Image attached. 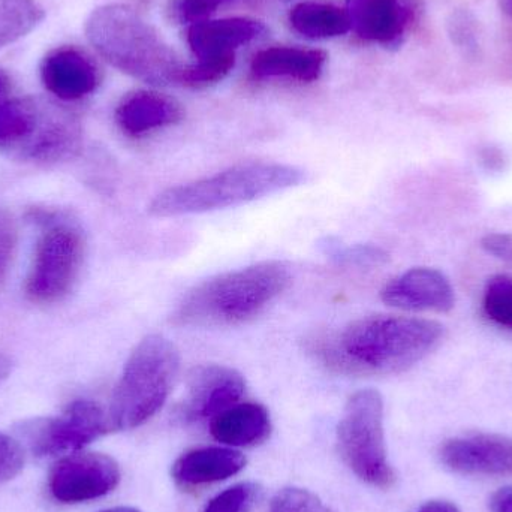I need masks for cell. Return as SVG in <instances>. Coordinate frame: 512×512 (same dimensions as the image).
Returning <instances> with one entry per match:
<instances>
[{
	"instance_id": "6da1fadb",
	"label": "cell",
	"mask_w": 512,
	"mask_h": 512,
	"mask_svg": "<svg viewBox=\"0 0 512 512\" xmlns=\"http://www.w3.org/2000/svg\"><path fill=\"white\" fill-rule=\"evenodd\" d=\"M444 331L433 319L373 315L324 337L315 352L325 366L346 375H396L432 354Z\"/></svg>"
},
{
	"instance_id": "7a4b0ae2",
	"label": "cell",
	"mask_w": 512,
	"mask_h": 512,
	"mask_svg": "<svg viewBox=\"0 0 512 512\" xmlns=\"http://www.w3.org/2000/svg\"><path fill=\"white\" fill-rule=\"evenodd\" d=\"M285 262L264 261L219 274L192 288L173 313L182 327H231L256 318L291 283Z\"/></svg>"
},
{
	"instance_id": "3957f363",
	"label": "cell",
	"mask_w": 512,
	"mask_h": 512,
	"mask_svg": "<svg viewBox=\"0 0 512 512\" xmlns=\"http://www.w3.org/2000/svg\"><path fill=\"white\" fill-rule=\"evenodd\" d=\"M86 36L99 56L123 74L152 86H179V57L131 6L110 3L93 9Z\"/></svg>"
},
{
	"instance_id": "277c9868",
	"label": "cell",
	"mask_w": 512,
	"mask_h": 512,
	"mask_svg": "<svg viewBox=\"0 0 512 512\" xmlns=\"http://www.w3.org/2000/svg\"><path fill=\"white\" fill-rule=\"evenodd\" d=\"M306 174L292 165L248 162L156 195L149 213L156 218L201 215L256 200L300 186Z\"/></svg>"
},
{
	"instance_id": "5b68a950",
	"label": "cell",
	"mask_w": 512,
	"mask_h": 512,
	"mask_svg": "<svg viewBox=\"0 0 512 512\" xmlns=\"http://www.w3.org/2000/svg\"><path fill=\"white\" fill-rule=\"evenodd\" d=\"M180 351L167 337L150 334L129 355L111 399V432L137 429L167 402L180 372Z\"/></svg>"
},
{
	"instance_id": "8992f818",
	"label": "cell",
	"mask_w": 512,
	"mask_h": 512,
	"mask_svg": "<svg viewBox=\"0 0 512 512\" xmlns=\"http://www.w3.org/2000/svg\"><path fill=\"white\" fill-rule=\"evenodd\" d=\"M337 444L348 468L369 486L388 490L396 472L388 462L384 433V399L372 388L349 397L337 427Z\"/></svg>"
},
{
	"instance_id": "52a82bcc",
	"label": "cell",
	"mask_w": 512,
	"mask_h": 512,
	"mask_svg": "<svg viewBox=\"0 0 512 512\" xmlns=\"http://www.w3.org/2000/svg\"><path fill=\"white\" fill-rule=\"evenodd\" d=\"M42 231L24 292L32 303L53 304L69 294L83 265L84 236L69 219L42 216Z\"/></svg>"
},
{
	"instance_id": "ba28073f",
	"label": "cell",
	"mask_w": 512,
	"mask_h": 512,
	"mask_svg": "<svg viewBox=\"0 0 512 512\" xmlns=\"http://www.w3.org/2000/svg\"><path fill=\"white\" fill-rule=\"evenodd\" d=\"M108 432V414L90 400L71 403L60 417L39 418L21 426V435L39 457L77 453Z\"/></svg>"
},
{
	"instance_id": "9c48e42d",
	"label": "cell",
	"mask_w": 512,
	"mask_h": 512,
	"mask_svg": "<svg viewBox=\"0 0 512 512\" xmlns=\"http://www.w3.org/2000/svg\"><path fill=\"white\" fill-rule=\"evenodd\" d=\"M119 465L99 453H74L62 457L48 475V492L63 505L84 504L110 495L120 483Z\"/></svg>"
},
{
	"instance_id": "30bf717a",
	"label": "cell",
	"mask_w": 512,
	"mask_h": 512,
	"mask_svg": "<svg viewBox=\"0 0 512 512\" xmlns=\"http://www.w3.org/2000/svg\"><path fill=\"white\" fill-rule=\"evenodd\" d=\"M245 393V376L239 370L221 364L195 367L189 373L188 391L180 406V417L186 423L212 420L240 403Z\"/></svg>"
},
{
	"instance_id": "8fae6325",
	"label": "cell",
	"mask_w": 512,
	"mask_h": 512,
	"mask_svg": "<svg viewBox=\"0 0 512 512\" xmlns=\"http://www.w3.org/2000/svg\"><path fill=\"white\" fill-rule=\"evenodd\" d=\"M381 300L405 312H450L456 295L450 279L436 268L417 267L385 283Z\"/></svg>"
},
{
	"instance_id": "7c38bea8",
	"label": "cell",
	"mask_w": 512,
	"mask_h": 512,
	"mask_svg": "<svg viewBox=\"0 0 512 512\" xmlns=\"http://www.w3.org/2000/svg\"><path fill=\"white\" fill-rule=\"evenodd\" d=\"M445 468L462 475L512 477V438L468 435L450 439L439 451Z\"/></svg>"
},
{
	"instance_id": "4fadbf2b",
	"label": "cell",
	"mask_w": 512,
	"mask_h": 512,
	"mask_svg": "<svg viewBox=\"0 0 512 512\" xmlns=\"http://www.w3.org/2000/svg\"><path fill=\"white\" fill-rule=\"evenodd\" d=\"M39 74L45 90L60 101L86 98L101 83V74L92 57L72 45L48 51L41 60Z\"/></svg>"
},
{
	"instance_id": "5bb4252c",
	"label": "cell",
	"mask_w": 512,
	"mask_h": 512,
	"mask_svg": "<svg viewBox=\"0 0 512 512\" xmlns=\"http://www.w3.org/2000/svg\"><path fill=\"white\" fill-rule=\"evenodd\" d=\"M351 29L364 41L399 48L405 41L414 9L406 0H346Z\"/></svg>"
},
{
	"instance_id": "9a60e30c",
	"label": "cell",
	"mask_w": 512,
	"mask_h": 512,
	"mask_svg": "<svg viewBox=\"0 0 512 512\" xmlns=\"http://www.w3.org/2000/svg\"><path fill=\"white\" fill-rule=\"evenodd\" d=\"M116 123L128 137L138 138L182 122V105L164 93L137 90L128 93L116 108Z\"/></svg>"
},
{
	"instance_id": "2e32d148",
	"label": "cell",
	"mask_w": 512,
	"mask_h": 512,
	"mask_svg": "<svg viewBox=\"0 0 512 512\" xmlns=\"http://www.w3.org/2000/svg\"><path fill=\"white\" fill-rule=\"evenodd\" d=\"M246 463V457L234 448H197L174 462L171 477L182 489H200L240 474Z\"/></svg>"
},
{
	"instance_id": "e0dca14e",
	"label": "cell",
	"mask_w": 512,
	"mask_h": 512,
	"mask_svg": "<svg viewBox=\"0 0 512 512\" xmlns=\"http://www.w3.org/2000/svg\"><path fill=\"white\" fill-rule=\"evenodd\" d=\"M267 32L264 24L251 18H224L191 24L188 44L200 59L230 56L242 45L262 38Z\"/></svg>"
},
{
	"instance_id": "ac0fdd59",
	"label": "cell",
	"mask_w": 512,
	"mask_h": 512,
	"mask_svg": "<svg viewBox=\"0 0 512 512\" xmlns=\"http://www.w3.org/2000/svg\"><path fill=\"white\" fill-rule=\"evenodd\" d=\"M270 412L255 402L237 403L210 420V433L230 448L256 447L271 435Z\"/></svg>"
},
{
	"instance_id": "d6986e66",
	"label": "cell",
	"mask_w": 512,
	"mask_h": 512,
	"mask_svg": "<svg viewBox=\"0 0 512 512\" xmlns=\"http://www.w3.org/2000/svg\"><path fill=\"white\" fill-rule=\"evenodd\" d=\"M327 54L321 50L294 47H271L259 51L252 60V75L262 78H292L310 83L321 77Z\"/></svg>"
},
{
	"instance_id": "ffe728a7",
	"label": "cell",
	"mask_w": 512,
	"mask_h": 512,
	"mask_svg": "<svg viewBox=\"0 0 512 512\" xmlns=\"http://www.w3.org/2000/svg\"><path fill=\"white\" fill-rule=\"evenodd\" d=\"M51 105L32 98L0 102V149L15 150L23 156L47 120Z\"/></svg>"
},
{
	"instance_id": "44dd1931",
	"label": "cell",
	"mask_w": 512,
	"mask_h": 512,
	"mask_svg": "<svg viewBox=\"0 0 512 512\" xmlns=\"http://www.w3.org/2000/svg\"><path fill=\"white\" fill-rule=\"evenodd\" d=\"M289 21L295 32L309 39L336 38L351 30L345 9L325 3H298L291 9Z\"/></svg>"
},
{
	"instance_id": "7402d4cb",
	"label": "cell",
	"mask_w": 512,
	"mask_h": 512,
	"mask_svg": "<svg viewBox=\"0 0 512 512\" xmlns=\"http://www.w3.org/2000/svg\"><path fill=\"white\" fill-rule=\"evenodd\" d=\"M44 17L36 0H0V48L29 35Z\"/></svg>"
},
{
	"instance_id": "603a6c76",
	"label": "cell",
	"mask_w": 512,
	"mask_h": 512,
	"mask_svg": "<svg viewBox=\"0 0 512 512\" xmlns=\"http://www.w3.org/2000/svg\"><path fill=\"white\" fill-rule=\"evenodd\" d=\"M319 248L327 258L333 259L340 265H349V267H378L388 261L387 252L378 246H346L334 237H325L322 242H319Z\"/></svg>"
},
{
	"instance_id": "cb8c5ba5",
	"label": "cell",
	"mask_w": 512,
	"mask_h": 512,
	"mask_svg": "<svg viewBox=\"0 0 512 512\" xmlns=\"http://www.w3.org/2000/svg\"><path fill=\"white\" fill-rule=\"evenodd\" d=\"M484 315L498 327L512 331V277L496 274L486 283L483 295Z\"/></svg>"
},
{
	"instance_id": "d4e9b609",
	"label": "cell",
	"mask_w": 512,
	"mask_h": 512,
	"mask_svg": "<svg viewBox=\"0 0 512 512\" xmlns=\"http://www.w3.org/2000/svg\"><path fill=\"white\" fill-rule=\"evenodd\" d=\"M236 65V54L200 59L194 65H183L179 86L201 89L224 80Z\"/></svg>"
},
{
	"instance_id": "484cf974",
	"label": "cell",
	"mask_w": 512,
	"mask_h": 512,
	"mask_svg": "<svg viewBox=\"0 0 512 512\" xmlns=\"http://www.w3.org/2000/svg\"><path fill=\"white\" fill-rule=\"evenodd\" d=\"M447 30L451 42L466 59L477 60L480 57L481 45L477 20L468 9H457L451 12L447 21Z\"/></svg>"
},
{
	"instance_id": "4316f807",
	"label": "cell",
	"mask_w": 512,
	"mask_h": 512,
	"mask_svg": "<svg viewBox=\"0 0 512 512\" xmlns=\"http://www.w3.org/2000/svg\"><path fill=\"white\" fill-rule=\"evenodd\" d=\"M261 496L256 483H240L224 490L204 507L203 512H251Z\"/></svg>"
},
{
	"instance_id": "83f0119b",
	"label": "cell",
	"mask_w": 512,
	"mask_h": 512,
	"mask_svg": "<svg viewBox=\"0 0 512 512\" xmlns=\"http://www.w3.org/2000/svg\"><path fill=\"white\" fill-rule=\"evenodd\" d=\"M268 512H334L309 490L288 487L280 490Z\"/></svg>"
},
{
	"instance_id": "f1b7e54d",
	"label": "cell",
	"mask_w": 512,
	"mask_h": 512,
	"mask_svg": "<svg viewBox=\"0 0 512 512\" xmlns=\"http://www.w3.org/2000/svg\"><path fill=\"white\" fill-rule=\"evenodd\" d=\"M242 0H174L173 14L180 23H201L209 20L222 6Z\"/></svg>"
},
{
	"instance_id": "f546056e",
	"label": "cell",
	"mask_w": 512,
	"mask_h": 512,
	"mask_svg": "<svg viewBox=\"0 0 512 512\" xmlns=\"http://www.w3.org/2000/svg\"><path fill=\"white\" fill-rule=\"evenodd\" d=\"M24 466L21 445L11 436L0 432V486L14 480Z\"/></svg>"
},
{
	"instance_id": "4dcf8cb0",
	"label": "cell",
	"mask_w": 512,
	"mask_h": 512,
	"mask_svg": "<svg viewBox=\"0 0 512 512\" xmlns=\"http://www.w3.org/2000/svg\"><path fill=\"white\" fill-rule=\"evenodd\" d=\"M15 249V230L5 213L0 212V282L5 279Z\"/></svg>"
},
{
	"instance_id": "1f68e13d",
	"label": "cell",
	"mask_w": 512,
	"mask_h": 512,
	"mask_svg": "<svg viewBox=\"0 0 512 512\" xmlns=\"http://www.w3.org/2000/svg\"><path fill=\"white\" fill-rule=\"evenodd\" d=\"M481 248L489 255L501 259V261L512 262V236L507 233L487 234L481 240Z\"/></svg>"
},
{
	"instance_id": "d6a6232c",
	"label": "cell",
	"mask_w": 512,
	"mask_h": 512,
	"mask_svg": "<svg viewBox=\"0 0 512 512\" xmlns=\"http://www.w3.org/2000/svg\"><path fill=\"white\" fill-rule=\"evenodd\" d=\"M492 512H512V486L499 489L490 499Z\"/></svg>"
},
{
	"instance_id": "836d02e7",
	"label": "cell",
	"mask_w": 512,
	"mask_h": 512,
	"mask_svg": "<svg viewBox=\"0 0 512 512\" xmlns=\"http://www.w3.org/2000/svg\"><path fill=\"white\" fill-rule=\"evenodd\" d=\"M417 512H462L457 505L447 501H432L424 504Z\"/></svg>"
},
{
	"instance_id": "e575fe53",
	"label": "cell",
	"mask_w": 512,
	"mask_h": 512,
	"mask_svg": "<svg viewBox=\"0 0 512 512\" xmlns=\"http://www.w3.org/2000/svg\"><path fill=\"white\" fill-rule=\"evenodd\" d=\"M483 162L490 170H498L504 165V158H502V153L499 150L487 149L483 153Z\"/></svg>"
},
{
	"instance_id": "d590c367",
	"label": "cell",
	"mask_w": 512,
	"mask_h": 512,
	"mask_svg": "<svg viewBox=\"0 0 512 512\" xmlns=\"http://www.w3.org/2000/svg\"><path fill=\"white\" fill-rule=\"evenodd\" d=\"M9 92H11V78L0 68V102L8 99Z\"/></svg>"
},
{
	"instance_id": "8d00e7d4",
	"label": "cell",
	"mask_w": 512,
	"mask_h": 512,
	"mask_svg": "<svg viewBox=\"0 0 512 512\" xmlns=\"http://www.w3.org/2000/svg\"><path fill=\"white\" fill-rule=\"evenodd\" d=\"M11 370V360H9V358L6 357L5 354H2V352H0V384H2V382L5 381L6 378H8L9 373H11Z\"/></svg>"
},
{
	"instance_id": "74e56055",
	"label": "cell",
	"mask_w": 512,
	"mask_h": 512,
	"mask_svg": "<svg viewBox=\"0 0 512 512\" xmlns=\"http://www.w3.org/2000/svg\"><path fill=\"white\" fill-rule=\"evenodd\" d=\"M502 12L512 18V0H499Z\"/></svg>"
},
{
	"instance_id": "f35d334b",
	"label": "cell",
	"mask_w": 512,
	"mask_h": 512,
	"mask_svg": "<svg viewBox=\"0 0 512 512\" xmlns=\"http://www.w3.org/2000/svg\"><path fill=\"white\" fill-rule=\"evenodd\" d=\"M101 512H141L140 510H137V508H131V507H116V508H110V510H105Z\"/></svg>"
}]
</instances>
